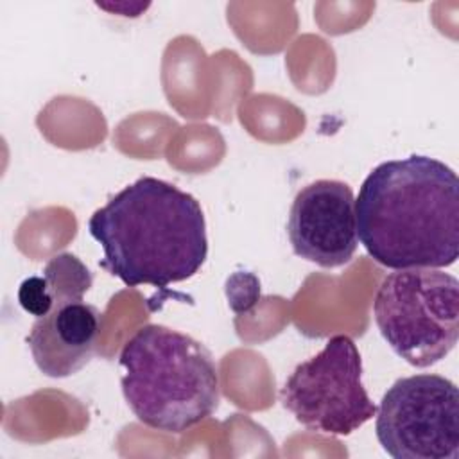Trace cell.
<instances>
[{"instance_id":"6da1fadb","label":"cell","mask_w":459,"mask_h":459,"mask_svg":"<svg viewBox=\"0 0 459 459\" xmlns=\"http://www.w3.org/2000/svg\"><path fill=\"white\" fill-rule=\"evenodd\" d=\"M357 237L389 269H441L459 256V178L446 163L411 154L377 165L355 199Z\"/></svg>"},{"instance_id":"7a4b0ae2","label":"cell","mask_w":459,"mask_h":459,"mask_svg":"<svg viewBox=\"0 0 459 459\" xmlns=\"http://www.w3.org/2000/svg\"><path fill=\"white\" fill-rule=\"evenodd\" d=\"M102 247L99 265L127 287L192 278L208 256L206 221L199 201L172 183L142 176L88 219Z\"/></svg>"},{"instance_id":"3957f363","label":"cell","mask_w":459,"mask_h":459,"mask_svg":"<svg viewBox=\"0 0 459 459\" xmlns=\"http://www.w3.org/2000/svg\"><path fill=\"white\" fill-rule=\"evenodd\" d=\"M118 366L124 398L143 425L181 434L210 418L221 402L210 350L165 325H145L124 344Z\"/></svg>"},{"instance_id":"277c9868","label":"cell","mask_w":459,"mask_h":459,"mask_svg":"<svg viewBox=\"0 0 459 459\" xmlns=\"http://www.w3.org/2000/svg\"><path fill=\"white\" fill-rule=\"evenodd\" d=\"M373 316L400 359L429 368L457 344L459 281L441 269H394L377 289Z\"/></svg>"},{"instance_id":"5b68a950","label":"cell","mask_w":459,"mask_h":459,"mask_svg":"<svg viewBox=\"0 0 459 459\" xmlns=\"http://www.w3.org/2000/svg\"><path fill=\"white\" fill-rule=\"evenodd\" d=\"M281 405L308 430L348 436L369 421L377 405L362 384V359L344 333L299 362L280 391Z\"/></svg>"},{"instance_id":"8992f818","label":"cell","mask_w":459,"mask_h":459,"mask_svg":"<svg viewBox=\"0 0 459 459\" xmlns=\"http://www.w3.org/2000/svg\"><path fill=\"white\" fill-rule=\"evenodd\" d=\"M375 434L394 459L459 457V391L441 375L398 378L375 412Z\"/></svg>"},{"instance_id":"52a82bcc","label":"cell","mask_w":459,"mask_h":459,"mask_svg":"<svg viewBox=\"0 0 459 459\" xmlns=\"http://www.w3.org/2000/svg\"><path fill=\"white\" fill-rule=\"evenodd\" d=\"M287 235L296 256L319 267L348 264L359 244L355 197L339 179H317L303 186L289 212Z\"/></svg>"},{"instance_id":"ba28073f","label":"cell","mask_w":459,"mask_h":459,"mask_svg":"<svg viewBox=\"0 0 459 459\" xmlns=\"http://www.w3.org/2000/svg\"><path fill=\"white\" fill-rule=\"evenodd\" d=\"M102 314L95 305L56 299L52 310L36 317L27 344L38 369L50 378H66L81 371L97 353Z\"/></svg>"}]
</instances>
